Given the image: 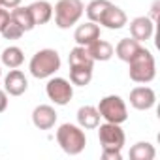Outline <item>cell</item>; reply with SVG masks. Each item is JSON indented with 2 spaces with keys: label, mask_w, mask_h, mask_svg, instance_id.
Wrapping results in <instances>:
<instances>
[{
  "label": "cell",
  "mask_w": 160,
  "mask_h": 160,
  "mask_svg": "<svg viewBox=\"0 0 160 160\" xmlns=\"http://www.w3.org/2000/svg\"><path fill=\"white\" fill-rule=\"evenodd\" d=\"M126 64H128V75H130V79H132L134 83L147 85V83H151L152 79L156 77V62H154V57L145 47H139L138 53Z\"/></svg>",
  "instance_id": "6da1fadb"
},
{
  "label": "cell",
  "mask_w": 160,
  "mask_h": 160,
  "mask_svg": "<svg viewBox=\"0 0 160 160\" xmlns=\"http://www.w3.org/2000/svg\"><path fill=\"white\" fill-rule=\"evenodd\" d=\"M57 143L60 145V149L66 154L75 156L79 152H83V149L87 145V136H85L83 128L79 126V124L64 122L57 130Z\"/></svg>",
  "instance_id": "7a4b0ae2"
},
{
  "label": "cell",
  "mask_w": 160,
  "mask_h": 160,
  "mask_svg": "<svg viewBox=\"0 0 160 160\" xmlns=\"http://www.w3.org/2000/svg\"><path fill=\"white\" fill-rule=\"evenodd\" d=\"M60 64H62L60 55L55 49H40L30 58L28 70L36 79H49L60 70Z\"/></svg>",
  "instance_id": "3957f363"
},
{
  "label": "cell",
  "mask_w": 160,
  "mask_h": 160,
  "mask_svg": "<svg viewBox=\"0 0 160 160\" xmlns=\"http://www.w3.org/2000/svg\"><path fill=\"white\" fill-rule=\"evenodd\" d=\"M53 13H55V25L64 30L77 25V21L85 13V6L81 0H58L53 8Z\"/></svg>",
  "instance_id": "277c9868"
},
{
  "label": "cell",
  "mask_w": 160,
  "mask_h": 160,
  "mask_svg": "<svg viewBox=\"0 0 160 160\" xmlns=\"http://www.w3.org/2000/svg\"><path fill=\"white\" fill-rule=\"evenodd\" d=\"M98 113L100 117L106 121V122H115V124H122L126 119H128V109H126V104L121 96L117 94H109V96H104L98 104Z\"/></svg>",
  "instance_id": "5b68a950"
},
{
  "label": "cell",
  "mask_w": 160,
  "mask_h": 160,
  "mask_svg": "<svg viewBox=\"0 0 160 160\" xmlns=\"http://www.w3.org/2000/svg\"><path fill=\"white\" fill-rule=\"evenodd\" d=\"M98 139L102 149H113V151H122L124 143H126V136L124 130L121 128V124L115 122H104L98 124Z\"/></svg>",
  "instance_id": "8992f818"
},
{
  "label": "cell",
  "mask_w": 160,
  "mask_h": 160,
  "mask_svg": "<svg viewBox=\"0 0 160 160\" xmlns=\"http://www.w3.org/2000/svg\"><path fill=\"white\" fill-rule=\"evenodd\" d=\"M45 92L47 98L57 104V106H66L70 104V100L73 98V85L64 77H49V81L45 85Z\"/></svg>",
  "instance_id": "52a82bcc"
},
{
  "label": "cell",
  "mask_w": 160,
  "mask_h": 160,
  "mask_svg": "<svg viewBox=\"0 0 160 160\" xmlns=\"http://www.w3.org/2000/svg\"><path fill=\"white\" fill-rule=\"evenodd\" d=\"M130 106L138 111L152 109L156 104V92L151 87H134L130 91Z\"/></svg>",
  "instance_id": "ba28073f"
},
{
  "label": "cell",
  "mask_w": 160,
  "mask_h": 160,
  "mask_svg": "<svg viewBox=\"0 0 160 160\" xmlns=\"http://www.w3.org/2000/svg\"><path fill=\"white\" fill-rule=\"evenodd\" d=\"M27 89H28L27 75L21 70H17V68L10 70V73L4 77V91L10 96H21V94L27 92Z\"/></svg>",
  "instance_id": "9c48e42d"
},
{
  "label": "cell",
  "mask_w": 160,
  "mask_h": 160,
  "mask_svg": "<svg viewBox=\"0 0 160 160\" xmlns=\"http://www.w3.org/2000/svg\"><path fill=\"white\" fill-rule=\"evenodd\" d=\"M126 23H128L126 13L115 4H109L108 10L102 13L100 21H98V25H102V27H106L109 30H121L122 27H126Z\"/></svg>",
  "instance_id": "30bf717a"
},
{
  "label": "cell",
  "mask_w": 160,
  "mask_h": 160,
  "mask_svg": "<svg viewBox=\"0 0 160 160\" xmlns=\"http://www.w3.org/2000/svg\"><path fill=\"white\" fill-rule=\"evenodd\" d=\"M57 111L53 106H47V104H42V106H36L34 111H32V122L38 130H51L57 122Z\"/></svg>",
  "instance_id": "8fae6325"
},
{
  "label": "cell",
  "mask_w": 160,
  "mask_h": 160,
  "mask_svg": "<svg viewBox=\"0 0 160 160\" xmlns=\"http://www.w3.org/2000/svg\"><path fill=\"white\" fill-rule=\"evenodd\" d=\"M130 34L139 43L151 40L152 34H154V21L151 17H147V15H141V17L132 19L130 21Z\"/></svg>",
  "instance_id": "7c38bea8"
},
{
  "label": "cell",
  "mask_w": 160,
  "mask_h": 160,
  "mask_svg": "<svg viewBox=\"0 0 160 160\" xmlns=\"http://www.w3.org/2000/svg\"><path fill=\"white\" fill-rule=\"evenodd\" d=\"M98 38H100V25H96L92 21H87L83 25H79L75 28V32H73L75 43L77 45H83V47H87L89 43H92Z\"/></svg>",
  "instance_id": "4fadbf2b"
},
{
  "label": "cell",
  "mask_w": 160,
  "mask_h": 160,
  "mask_svg": "<svg viewBox=\"0 0 160 160\" xmlns=\"http://www.w3.org/2000/svg\"><path fill=\"white\" fill-rule=\"evenodd\" d=\"M100 113L94 106H81L77 109V124L83 130H94L100 124Z\"/></svg>",
  "instance_id": "5bb4252c"
},
{
  "label": "cell",
  "mask_w": 160,
  "mask_h": 160,
  "mask_svg": "<svg viewBox=\"0 0 160 160\" xmlns=\"http://www.w3.org/2000/svg\"><path fill=\"white\" fill-rule=\"evenodd\" d=\"M87 53L91 55V58L94 60V62H106V60H109L115 53H113V45L109 43V42H106V40H94L92 43H89L87 47Z\"/></svg>",
  "instance_id": "9a60e30c"
},
{
  "label": "cell",
  "mask_w": 160,
  "mask_h": 160,
  "mask_svg": "<svg viewBox=\"0 0 160 160\" xmlns=\"http://www.w3.org/2000/svg\"><path fill=\"white\" fill-rule=\"evenodd\" d=\"M28 10H30V13H32V17H34L36 27L49 23L51 17H53V6L47 2V0H36V2H32V4L28 6Z\"/></svg>",
  "instance_id": "2e32d148"
},
{
  "label": "cell",
  "mask_w": 160,
  "mask_h": 160,
  "mask_svg": "<svg viewBox=\"0 0 160 160\" xmlns=\"http://www.w3.org/2000/svg\"><path fill=\"white\" fill-rule=\"evenodd\" d=\"M141 47V43L138 42V40H134V38H122L115 47H113V53L117 55V58L119 60H122V62H128L136 53H138V49Z\"/></svg>",
  "instance_id": "e0dca14e"
},
{
  "label": "cell",
  "mask_w": 160,
  "mask_h": 160,
  "mask_svg": "<svg viewBox=\"0 0 160 160\" xmlns=\"http://www.w3.org/2000/svg\"><path fill=\"white\" fill-rule=\"evenodd\" d=\"M10 19L12 21H15L21 28H23V32H30L34 27H36V23H34V17H32V13H30V10H28V6H17V8H13L12 12H10Z\"/></svg>",
  "instance_id": "ac0fdd59"
},
{
  "label": "cell",
  "mask_w": 160,
  "mask_h": 160,
  "mask_svg": "<svg viewBox=\"0 0 160 160\" xmlns=\"http://www.w3.org/2000/svg\"><path fill=\"white\" fill-rule=\"evenodd\" d=\"M0 58H2V64H4V66H8L10 70H13V68H19V66L25 62V53H23L21 47L10 45V47H6V49L2 51Z\"/></svg>",
  "instance_id": "d6986e66"
},
{
  "label": "cell",
  "mask_w": 160,
  "mask_h": 160,
  "mask_svg": "<svg viewBox=\"0 0 160 160\" xmlns=\"http://www.w3.org/2000/svg\"><path fill=\"white\" fill-rule=\"evenodd\" d=\"M92 81V68L87 66H70V83L77 87H87Z\"/></svg>",
  "instance_id": "ffe728a7"
},
{
  "label": "cell",
  "mask_w": 160,
  "mask_h": 160,
  "mask_svg": "<svg viewBox=\"0 0 160 160\" xmlns=\"http://www.w3.org/2000/svg\"><path fill=\"white\" fill-rule=\"evenodd\" d=\"M68 64L70 66H87V68H94V60L91 58V55L87 53V49L83 45H75L70 55H68Z\"/></svg>",
  "instance_id": "44dd1931"
},
{
  "label": "cell",
  "mask_w": 160,
  "mask_h": 160,
  "mask_svg": "<svg viewBox=\"0 0 160 160\" xmlns=\"http://www.w3.org/2000/svg\"><path fill=\"white\" fill-rule=\"evenodd\" d=\"M128 156L132 160H152L156 156V151H154V147L149 141H138L136 145L130 147Z\"/></svg>",
  "instance_id": "7402d4cb"
},
{
  "label": "cell",
  "mask_w": 160,
  "mask_h": 160,
  "mask_svg": "<svg viewBox=\"0 0 160 160\" xmlns=\"http://www.w3.org/2000/svg\"><path fill=\"white\" fill-rule=\"evenodd\" d=\"M109 4H111L109 0H92V2H89V4H87V8H85V13H87L89 21H92V23H96V25H98V21H100L102 13L108 10V6H109Z\"/></svg>",
  "instance_id": "603a6c76"
},
{
  "label": "cell",
  "mask_w": 160,
  "mask_h": 160,
  "mask_svg": "<svg viewBox=\"0 0 160 160\" xmlns=\"http://www.w3.org/2000/svg\"><path fill=\"white\" fill-rule=\"evenodd\" d=\"M0 34H2L6 40H19L25 32H23V28H21L15 21H12V19H10V21L6 23V27L2 28V32H0Z\"/></svg>",
  "instance_id": "cb8c5ba5"
},
{
  "label": "cell",
  "mask_w": 160,
  "mask_h": 160,
  "mask_svg": "<svg viewBox=\"0 0 160 160\" xmlns=\"http://www.w3.org/2000/svg\"><path fill=\"white\" fill-rule=\"evenodd\" d=\"M102 158L104 160H121L122 152L121 151H113V149H102Z\"/></svg>",
  "instance_id": "d4e9b609"
},
{
  "label": "cell",
  "mask_w": 160,
  "mask_h": 160,
  "mask_svg": "<svg viewBox=\"0 0 160 160\" xmlns=\"http://www.w3.org/2000/svg\"><path fill=\"white\" fill-rule=\"evenodd\" d=\"M10 21V12L6 10V8H2L0 6V32H2V28L6 27V23Z\"/></svg>",
  "instance_id": "484cf974"
},
{
  "label": "cell",
  "mask_w": 160,
  "mask_h": 160,
  "mask_svg": "<svg viewBox=\"0 0 160 160\" xmlns=\"http://www.w3.org/2000/svg\"><path fill=\"white\" fill-rule=\"evenodd\" d=\"M21 2L23 0H0V6L6 8V10H13V8L21 6Z\"/></svg>",
  "instance_id": "4316f807"
},
{
  "label": "cell",
  "mask_w": 160,
  "mask_h": 160,
  "mask_svg": "<svg viewBox=\"0 0 160 160\" xmlns=\"http://www.w3.org/2000/svg\"><path fill=\"white\" fill-rule=\"evenodd\" d=\"M6 109H8V92L0 89V113H4Z\"/></svg>",
  "instance_id": "83f0119b"
},
{
  "label": "cell",
  "mask_w": 160,
  "mask_h": 160,
  "mask_svg": "<svg viewBox=\"0 0 160 160\" xmlns=\"http://www.w3.org/2000/svg\"><path fill=\"white\" fill-rule=\"evenodd\" d=\"M158 8H160V2H154V4H152V8H151V19H152V21H156Z\"/></svg>",
  "instance_id": "f1b7e54d"
},
{
  "label": "cell",
  "mask_w": 160,
  "mask_h": 160,
  "mask_svg": "<svg viewBox=\"0 0 160 160\" xmlns=\"http://www.w3.org/2000/svg\"><path fill=\"white\" fill-rule=\"evenodd\" d=\"M0 77H2V68H0Z\"/></svg>",
  "instance_id": "f546056e"
}]
</instances>
